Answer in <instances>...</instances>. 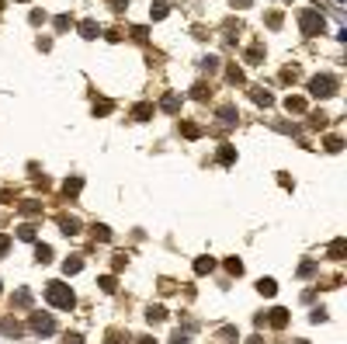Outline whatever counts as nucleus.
Wrapping results in <instances>:
<instances>
[{
  "label": "nucleus",
  "mask_w": 347,
  "mask_h": 344,
  "mask_svg": "<svg viewBox=\"0 0 347 344\" xmlns=\"http://www.w3.org/2000/svg\"><path fill=\"white\" fill-rule=\"evenodd\" d=\"M45 302L56 306V310H73V306H76V296H73V288L63 285V282H49V285H45Z\"/></svg>",
  "instance_id": "nucleus-1"
},
{
  "label": "nucleus",
  "mask_w": 347,
  "mask_h": 344,
  "mask_svg": "<svg viewBox=\"0 0 347 344\" xmlns=\"http://www.w3.org/2000/svg\"><path fill=\"white\" fill-rule=\"evenodd\" d=\"M299 28H302V35H323V32H327V18H323L320 10L306 7V10L299 14Z\"/></svg>",
  "instance_id": "nucleus-2"
},
{
  "label": "nucleus",
  "mask_w": 347,
  "mask_h": 344,
  "mask_svg": "<svg viewBox=\"0 0 347 344\" xmlns=\"http://www.w3.org/2000/svg\"><path fill=\"white\" fill-rule=\"evenodd\" d=\"M309 94H313V98H334V94H337V76H330V73L313 76V80H309Z\"/></svg>",
  "instance_id": "nucleus-3"
},
{
  "label": "nucleus",
  "mask_w": 347,
  "mask_h": 344,
  "mask_svg": "<svg viewBox=\"0 0 347 344\" xmlns=\"http://www.w3.org/2000/svg\"><path fill=\"white\" fill-rule=\"evenodd\" d=\"M31 330H38V334H56V320L45 316V313H31Z\"/></svg>",
  "instance_id": "nucleus-4"
},
{
  "label": "nucleus",
  "mask_w": 347,
  "mask_h": 344,
  "mask_svg": "<svg viewBox=\"0 0 347 344\" xmlns=\"http://www.w3.org/2000/svg\"><path fill=\"white\" fill-rule=\"evenodd\" d=\"M268 324H271L275 330H281V327L288 324V310H281V306H275V310L268 313Z\"/></svg>",
  "instance_id": "nucleus-5"
},
{
  "label": "nucleus",
  "mask_w": 347,
  "mask_h": 344,
  "mask_svg": "<svg viewBox=\"0 0 347 344\" xmlns=\"http://www.w3.org/2000/svg\"><path fill=\"white\" fill-rule=\"evenodd\" d=\"M59 230H63L66 236H76V233H80V219H73V216H59Z\"/></svg>",
  "instance_id": "nucleus-6"
},
{
  "label": "nucleus",
  "mask_w": 347,
  "mask_h": 344,
  "mask_svg": "<svg viewBox=\"0 0 347 344\" xmlns=\"http://www.w3.org/2000/svg\"><path fill=\"white\" fill-rule=\"evenodd\" d=\"M167 14H170V4H163V0H156V4L149 7V18H153V21H163Z\"/></svg>",
  "instance_id": "nucleus-7"
},
{
  "label": "nucleus",
  "mask_w": 347,
  "mask_h": 344,
  "mask_svg": "<svg viewBox=\"0 0 347 344\" xmlns=\"http://www.w3.org/2000/svg\"><path fill=\"white\" fill-rule=\"evenodd\" d=\"M17 208H21V216H38V212H42V206H38L35 198H24Z\"/></svg>",
  "instance_id": "nucleus-8"
},
{
  "label": "nucleus",
  "mask_w": 347,
  "mask_h": 344,
  "mask_svg": "<svg viewBox=\"0 0 347 344\" xmlns=\"http://www.w3.org/2000/svg\"><path fill=\"white\" fill-rule=\"evenodd\" d=\"M63 272H66V275H80V272H83V261H80V258H69V261H63Z\"/></svg>",
  "instance_id": "nucleus-9"
},
{
  "label": "nucleus",
  "mask_w": 347,
  "mask_h": 344,
  "mask_svg": "<svg viewBox=\"0 0 347 344\" xmlns=\"http://www.w3.org/2000/svg\"><path fill=\"white\" fill-rule=\"evenodd\" d=\"M160 108H163V112H177V108H181V98H177V94H167V98L160 101Z\"/></svg>",
  "instance_id": "nucleus-10"
},
{
  "label": "nucleus",
  "mask_w": 347,
  "mask_h": 344,
  "mask_svg": "<svg viewBox=\"0 0 347 344\" xmlns=\"http://www.w3.org/2000/svg\"><path fill=\"white\" fill-rule=\"evenodd\" d=\"M35 258H38L42 264H49V261H52V247H49V244H38V247H35Z\"/></svg>",
  "instance_id": "nucleus-11"
},
{
  "label": "nucleus",
  "mask_w": 347,
  "mask_h": 344,
  "mask_svg": "<svg viewBox=\"0 0 347 344\" xmlns=\"http://www.w3.org/2000/svg\"><path fill=\"white\" fill-rule=\"evenodd\" d=\"M257 288H261V296H275V292H278L275 278H261V282H257Z\"/></svg>",
  "instance_id": "nucleus-12"
},
{
  "label": "nucleus",
  "mask_w": 347,
  "mask_h": 344,
  "mask_svg": "<svg viewBox=\"0 0 347 344\" xmlns=\"http://www.w3.org/2000/svg\"><path fill=\"white\" fill-rule=\"evenodd\" d=\"M212 268H215V261H212V258H198V261H195V272H198V275H208Z\"/></svg>",
  "instance_id": "nucleus-13"
},
{
  "label": "nucleus",
  "mask_w": 347,
  "mask_h": 344,
  "mask_svg": "<svg viewBox=\"0 0 347 344\" xmlns=\"http://www.w3.org/2000/svg\"><path fill=\"white\" fill-rule=\"evenodd\" d=\"M285 108H288V112H295V115H302V112H306V101H302V98H288V101H285Z\"/></svg>",
  "instance_id": "nucleus-14"
},
{
  "label": "nucleus",
  "mask_w": 347,
  "mask_h": 344,
  "mask_svg": "<svg viewBox=\"0 0 347 344\" xmlns=\"http://www.w3.org/2000/svg\"><path fill=\"white\" fill-rule=\"evenodd\" d=\"M132 115H136L139 122H146V118L153 115V104H136V108H132Z\"/></svg>",
  "instance_id": "nucleus-15"
},
{
  "label": "nucleus",
  "mask_w": 347,
  "mask_h": 344,
  "mask_svg": "<svg viewBox=\"0 0 347 344\" xmlns=\"http://www.w3.org/2000/svg\"><path fill=\"white\" fill-rule=\"evenodd\" d=\"M80 188H83V181H80V178H69L66 184H63V192H66V195H80Z\"/></svg>",
  "instance_id": "nucleus-16"
},
{
  "label": "nucleus",
  "mask_w": 347,
  "mask_h": 344,
  "mask_svg": "<svg viewBox=\"0 0 347 344\" xmlns=\"http://www.w3.org/2000/svg\"><path fill=\"white\" fill-rule=\"evenodd\" d=\"M80 35H83V38H97V24H94V21H83V24H80Z\"/></svg>",
  "instance_id": "nucleus-17"
},
{
  "label": "nucleus",
  "mask_w": 347,
  "mask_h": 344,
  "mask_svg": "<svg viewBox=\"0 0 347 344\" xmlns=\"http://www.w3.org/2000/svg\"><path fill=\"white\" fill-rule=\"evenodd\" d=\"M219 118H222L226 126H233V122H236V108H233V104H226V108L219 112Z\"/></svg>",
  "instance_id": "nucleus-18"
},
{
  "label": "nucleus",
  "mask_w": 347,
  "mask_h": 344,
  "mask_svg": "<svg viewBox=\"0 0 347 344\" xmlns=\"http://www.w3.org/2000/svg\"><path fill=\"white\" fill-rule=\"evenodd\" d=\"M28 302H31V292L28 288H17L14 292V306H28Z\"/></svg>",
  "instance_id": "nucleus-19"
},
{
  "label": "nucleus",
  "mask_w": 347,
  "mask_h": 344,
  "mask_svg": "<svg viewBox=\"0 0 347 344\" xmlns=\"http://www.w3.org/2000/svg\"><path fill=\"white\" fill-rule=\"evenodd\" d=\"M181 132H184L188 139H198V136H202V129H198L195 122H184V126H181Z\"/></svg>",
  "instance_id": "nucleus-20"
},
{
  "label": "nucleus",
  "mask_w": 347,
  "mask_h": 344,
  "mask_svg": "<svg viewBox=\"0 0 347 344\" xmlns=\"http://www.w3.org/2000/svg\"><path fill=\"white\" fill-rule=\"evenodd\" d=\"M219 160H222V164H233V160H236V150H233V146H222V150H219Z\"/></svg>",
  "instance_id": "nucleus-21"
},
{
  "label": "nucleus",
  "mask_w": 347,
  "mask_h": 344,
  "mask_svg": "<svg viewBox=\"0 0 347 344\" xmlns=\"http://www.w3.org/2000/svg\"><path fill=\"white\" fill-rule=\"evenodd\" d=\"M327 150H330V153H341V150H344V139H341V136H330V139H327Z\"/></svg>",
  "instance_id": "nucleus-22"
},
{
  "label": "nucleus",
  "mask_w": 347,
  "mask_h": 344,
  "mask_svg": "<svg viewBox=\"0 0 347 344\" xmlns=\"http://www.w3.org/2000/svg\"><path fill=\"white\" fill-rule=\"evenodd\" d=\"M254 101H257V104H271V94H268L264 87H257V90H254Z\"/></svg>",
  "instance_id": "nucleus-23"
},
{
  "label": "nucleus",
  "mask_w": 347,
  "mask_h": 344,
  "mask_svg": "<svg viewBox=\"0 0 347 344\" xmlns=\"http://www.w3.org/2000/svg\"><path fill=\"white\" fill-rule=\"evenodd\" d=\"M226 268H229V275H243V261H236V258H229Z\"/></svg>",
  "instance_id": "nucleus-24"
},
{
  "label": "nucleus",
  "mask_w": 347,
  "mask_h": 344,
  "mask_svg": "<svg viewBox=\"0 0 347 344\" xmlns=\"http://www.w3.org/2000/svg\"><path fill=\"white\" fill-rule=\"evenodd\" d=\"M146 316H149V320H163V316H167V310H163V306H149V310H146Z\"/></svg>",
  "instance_id": "nucleus-25"
},
{
  "label": "nucleus",
  "mask_w": 347,
  "mask_h": 344,
  "mask_svg": "<svg viewBox=\"0 0 347 344\" xmlns=\"http://www.w3.org/2000/svg\"><path fill=\"white\" fill-rule=\"evenodd\" d=\"M344 240H334V244H330V258H341V254H344Z\"/></svg>",
  "instance_id": "nucleus-26"
},
{
  "label": "nucleus",
  "mask_w": 347,
  "mask_h": 344,
  "mask_svg": "<svg viewBox=\"0 0 347 344\" xmlns=\"http://www.w3.org/2000/svg\"><path fill=\"white\" fill-rule=\"evenodd\" d=\"M17 236H21V240H35V226H21Z\"/></svg>",
  "instance_id": "nucleus-27"
},
{
  "label": "nucleus",
  "mask_w": 347,
  "mask_h": 344,
  "mask_svg": "<svg viewBox=\"0 0 347 344\" xmlns=\"http://www.w3.org/2000/svg\"><path fill=\"white\" fill-rule=\"evenodd\" d=\"M97 285H101L104 292H115V278H111V275H104V278H101V282H97Z\"/></svg>",
  "instance_id": "nucleus-28"
},
{
  "label": "nucleus",
  "mask_w": 347,
  "mask_h": 344,
  "mask_svg": "<svg viewBox=\"0 0 347 344\" xmlns=\"http://www.w3.org/2000/svg\"><path fill=\"white\" fill-rule=\"evenodd\" d=\"M104 344H129V341H125V338H122V334H115V330H111V334H108V338H104Z\"/></svg>",
  "instance_id": "nucleus-29"
},
{
  "label": "nucleus",
  "mask_w": 347,
  "mask_h": 344,
  "mask_svg": "<svg viewBox=\"0 0 347 344\" xmlns=\"http://www.w3.org/2000/svg\"><path fill=\"white\" fill-rule=\"evenodd\" d=\"M69 24H73V21H69V18H66V14H59V18H56V28H59V32H66V28H69Z\"/></svg>",
  "instance_id": "nucleus-30"
},
{
  "label": "nucleus",
  "mask_w": 347,
  "mask_h": 344,
  "mask_svg": "<svg viewBox=\"0 0 347 344\" xmlns=\"http://www.w3.org/2000/svg\"><path fill=\"white\" fill-rule=\"evenodd\" d=\"M94 112H97V115H108V112H111V101H101V104H94Z\"/></svg>",
  "instance_id": "nucleus-31"
},
{
  "label": "nucleus",
  "mask_w": 347,
  "mask_h": 344,
  "mask_svg": "<svg viewBox=\"0 0 347 344\" xmlns=\"http://www.w3.org/2000/svg\"><path fill=\"white\" fill-rule=\"evenodd\" d=\"M94 233H97L101 240H111V230H108V226H94Z\"/></svg>",
  "instance_id": "nucleus-32"
},
{
  "label": "nucleus",
  "mask_w": 347,
  "mask_h": 344,
  "mask_svg": "<svg viewBox=\"0 0 347 344\" xmlns=\"http://www.w3.org/2000/svg\"><path fill=\"white\" fill-rule=\"evenodd\" d=\"M7 247H10V236H7V233H0V258L7 254Z\"/></svg>",
  "instance_id": "nucleus-33"
},
{
  "label": "nucleus",
  "mask_w": 347,
  "mask_h": 344,
  "mask_svg": "<svg viewBox=\"0 0 347 344\" xmlns=\"http://www.w3.org/2000/svg\"><path fill=\"white\" fill-rule=\"evenodd\" d=\"M195 98H198V101H205V98H208V90H205V84H198V87H195Z\"/></svg>",
  "instance_id": "nucleus-34"
},
{
  "label": "nucleus",
  "mask_w": 347,
  "mask_h": 344,
  "mask_svg": "<svg viewBox=\"0 0 347 344\" xmlns=\"http://www.w3.org/2000/svg\"><path fill=\"white\" fill-rule=\"evenodd\" d=\"M174 344H188V334H174Z\"/></svg>",
  "instance_id": "nucleus-35"
},
{
  "label": "nucleus",
  "mask_w": 347,
  "mask_h": 344,
  "mask_svg": "<svg viewBox=\"0 0 347 344\" xmlns=\"http://www.w3.org/2000/svg\"><path fill=\"white\" fill-rule=\"evenodd\" d=\"M139 344H156V341L153 338H139Z\"/></svg>",
  "instance_id": "nucleus-36"
},
{
  "label": "nucleus",
  "mask_w": 347,
  "mask_h": 344,
  "mask_svg": "<svg viewBox=\"0 0 347 344\" xmlns=\"http://www.w3.org/2000/svg\"><path fill=\"white\" fill-rule=\"evenodd\" d=\"M66 344H80V338H76V334H73V338H69V341Z\"/></svg>",
  "instance_id": "nucleus-37"
},
{
  "label": "nucleus",
  "mask_w": 347,
  "mask_h": 344,
  "mask_svg": "<svg viewBox=\"0 0 347 344\" xmlns=\"http://www.w3.org/2000/svg\"><path fill=\"white\" fill-rule=\"evenodd\" d=\"M236 4H240V7H250V0H236Z\"/></svg>",
  "instance_id": "nucleus-38"
},
{
  "label": "nucleus",
  "mask_w": 347,
  "mask_h": 344,
  "mask_svg": "<svg viewBox=\"0 0 347 344\" xmlns=\"http://www.w3.org/2000/svg\"><path fill=\"white\" fill-rule=\"evenodd\" d=\"M337 4H344V0H337Z\"/></svg>",
  "instance_id": "nucleus-39"
}]
</instances>
